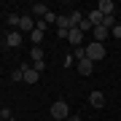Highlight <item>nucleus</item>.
Masks as SVG:
<instances>
[{
  "mask_svg": "<svg viewBox=\"0 0 121 121\" xmlns=\"http://www.w3.org/2000/svg\"><path fill=\"white\" fill-rule=\"evenodd\" d=\"M105 43H94V40H91V43L86 46V59H91V62H99V59H105Z\"/></svg>",
  "mask_w": 121,
  "mask_h": 121,
  "instance_id": "f257e3e1",
  "label": "nucleus"
},
{
  "mask_svg": "<svg viewBox=\"0 0 121 121\" xmlns=\"http://www.w3.org/2000/svg\"><path fill=\"white\" fill-rule=\"evenodd\" d=\"M70 116V105L65 102V99H56V102L51 105V118H62V121H65Z\"/></svg>",
  "mask_w": 121,
  "mask_h": 121,
  "instance_id": "f03ea898",
  "label": "nucleus"
},
{
  "mask_svg": "<svg viewBox=\"0 0 121 121\" xmlns=\"http://www.w3.org/2000/svg\"><path fill=\"white\" fill-rule=\"evenodd\" d=\"M67 40H70V46H73V48H78V46L83 43V32L78 30V27H73V30L67 32Z\"/></svg>",
  "mask_w": 121,
  "mask_h": 121,
  "instance_id": "7ed1b4c3",
  "label": "nucleus"
},
{
  "mask_svg": "<svg viewBox=\"0 0 121 121\" xmlns=\"http://www.w3.org/2000/svg\"><path fill=\"white\" fill-rule=\"evenodd\" d=\"M78 73L81 75H91L94 73V62L91 59H78Z\"/></svg>",
  "mask_w": 121,
  "mask_h": 121,
  "instance_id": "20e7f679",
  "label": "nucleus"
},
{
  "mask_svg": "<svg viewBox=\"0 0 121 121\" xmlns=\"http://www.w3.org/2000/svg\"><path fill=\"white\" fill-rule=\"evenodd\" d=\"M91 35H94V43H105V38L110 35V30L99 24V27H94V30H91Z\"/></svg>",
  "mask_w": 121,
  "mask_h": 121,
  "instance_id": "39448f33",
  "label": "nucleus"
},
{
  "mask_svg": "<svg viewBox=\"0 0 121 121\" xmlns=\"http://www.w3.org/2000/svg\"><path fill=\"white\" fill-rule=\"evenodd\" d=\"M89 102H91V108H102V105H105V94H102L99 89H94V91L89 94Z\"/></svg>",
  "mask_w": 121,
  "mask_h": 121,
  "instance_id": "423d86ee",
  "label": "nucleus"
},
{
  "mask_svg": "<svg viewBox=\"0 0 121 121\" xmlns=\"http://www.w3.org/2000/svg\"><path fill=\"white\" fill-rule=\"evenodd\" d=\"M5 43H8L11 48H19V46H22V32H19V30H11L8 38H5Z\"/></svg>",
  "mask_w": 121,
  "mask_h": 121,
  "instance_id": "0eeeda50",
  "label": "nucleus"
},
{
  "mask_svg": "<svg viewBox=\"0 0 121 121\" xmlns=\"http://www.w3.org/2000/svg\"><path fill=\"white\" fill-rule=\"evenodd\" d=\"M22 70H24V83H38L40 73H35V70H32L30 65H22Z\"/></svg>",
  "mask_w": 121,
  "mask_h": 121,
  "instance_id": "6e6552de",
  "label": "nucleus"
},
{
  "mask_svg": "<svg viewBox=\"0 0 121 121\" xmlns=\"http://www.w3.org/2000/svg\"><path fill=\"white\" fill-rule=\"evenodd\" d=\"M113 8H116V5H113V0H99V5H97V11L102 13V16H110Z\"/></svg>",
  "mask_w": 121,
  "mask_h": 121,
  "instance_id": "1a4fd4ad",
  "label": "nucleus"
},
{
  "mask_svg": "<svg viewBox=\"0 0 121 121\" xmlns=\"http://www.w3.org/2000/svg\"><path fill=\"white\" fill-rule=\"evenodd\" d=\"M19 30H24V32H32V30H35V22H32V16H22V19H19Z\"/></svg>",
  "mask_w": 121,
  "mask_h": 121,
  "instance_id": "9d476101",
  "label": "nucleus"
},
{
  "mask_svg": "<svg viewBox=\"0 0 121 121\" xmlns=\"http://www.w3.org/2000/svg\"><path fill=\"white\" fill-rule=\"evenodd\" d=\"M86 19H89V22H91V27H99V24H102V19H105V16H102V13H99V11L94 8V11H91V13H89Z\"/></svg>",
  "mask_w": 121,
  "mask_h": 121,
  "instance_id": "9b49d317",
  "label": "nucleus"
},
{
  "mask_svg": "<svg viewBox=\"0 0 121 121\" xmlns=\"http://www.w3.org/2000/svg\"><path fill=\"white\" fill-rule=\"evenodd\" d=\"M32 13H35V16H40V19H43L46 13H48V5H46V3H35V5H32Z\"/></svg>",
  "mask_w": 121,
  "mask_h": 121,
  "instance_id": "f8f14e48",
  "label": "nucleus"
},
{
  "mask_svg": "<svg viewBox=\"0 0 121 121\" xmlns=\"http://www.w3.org/2000/svg\"><path fill=\"white\" fill-rule=\"evenodd\" d=\"M43 35H46L43 30H38V27H35V30L30 32V38H32V46H40V40H43Z\"/></svg>",
  "mask_w": 121,
  "mask_h": 121,
  "instance_id": "ddd939ff",
  "label": "nucleus"
},
{
  "mask_svg": "<svg viewBox=\"0 0 121 121\" xmlns=\"http://www.w3.org/2000/svg\"><path fill=\"white\" fill-rule=\"evenodd\" d=\"M56 27H59V30H73V24H70L67 16H56Z\"/></svg>",
  "mask_w": 121,
  "mask_h": 121,
  "instance_id": "4468645a",
  "label": "nucleus"
},
{
  "mask_svg": "<svg viewBox=\"0 0 121 121\" xmlns=\"http://www.w3.org/2000/svg\"><path fill=\"white\" fill-rule=\"evenodd\" d=\"M67 19H70V24H73V27H78V24L83 22V16H81V11H73V13H70Z\"/></svg>",
  "mask_w": 121,
  "mask_h": 121,
  "instance_id": "2eb2a0df",
  "label": "nucleus"
},
{
  "mask_svg": "<svg viewBox=\"0 0 121 121\" xmlns=\"http://www.w3.org/2000/svg\"><path fill=\"white\" fill-rule=\"evenodd\" d=\"M30 56H32V62L43 59V48H40V46H32V51H30Z\"/></svg>",
  "mask_w": 121,
  "mask_h": 121,
  "instance_id": "dca6fc26",
  "label": "nucleus"
},
{
  "mask_svg": "<svg viewBox=\"0 0 121 121\" xmlns=\"http://www.w3.org/2000/svg\"><path fill=\"white\" fill-rule=\"evenodd\" d=\"M116 24H118V22H116V16H113V13H110V16H105V19H102V27H108V30H113Z\"/></svg>",
  "mask_w": 121,
  "mask_h": 121,
  "instance_id": "f3484780",
  "label": "nucleus"
},
{
  "mask_svg": "<svg viewBox=\"0 0 121 121\" xmlns=\"http://www.w3.org/2000/svg\"><path fill=\"white\" fill-rule=\"evenodd\" d=\"M11 81H13V83L24 81V70H22V67H19V70H13V73H11Z\"/></svg>",
  "mask_w": 121,
  "mask_h": 121,
  "instance_id": "a211bd4d",
  "label": "nucleus"
},
{
  "mask_svg": "<svg viewBox=\"0 0 121 121\" xmlns=\"http://www.w3.org/2000/svg\"><path fill=\"white\" fill-rule=\"evenodd\" d=\"M73 56H75V59H86V48H83V46L73 48Z\"/></svg>",
  "mask_w": 121,
  "mask_h": 121,
  "instance_id": "6ab92c4d",
  "label": "nucleus"
},
{
  "mask_svg": "<svg viewBox=\"0 0 121 121\" xmlns=\"http://www.w3.org/2000/svg\"><path fill=\"white\" fill-rule=\"evenodd\" d=\"M78 30H81V32H91L94 27H91V22H89V19H83V22L78 24Z\"/></svg>",
  "mask_w": 121,
  "mask_h": 121,
  "instance_id": "aec40b11",
  "label": "nucleus"
},
{
  "mask_svg": "<svg viewBox=\"0 0 121 121\" xmlns=\"http://www.w3.org/2000/svg\"><path fill=\"white\" fill-rule=\"evenodd\" d=\"M56 16H59V13H54V11H48L46 16H43V22H46V24H56Z\"/></svg>",
  "mask_w": 121,
  "mask_h": 121,
  "instance_id": "412c9836",
  "label": "nucleus"
},
{
  "mask_svg": "<svg viewBox=\"0 0 121 121\" xmlns=\"http://www.w3.org/2000/svg\"><path fill=\"white\" fill-rule=\"evenodd\" d=\"M35 73H43V70H46V59H38V62H35Z\"/></svg>",
  "mask_w": 121,
  "mask_h": 121,
  "instance_id": "4be33fe9",
  "label": "nucleus"
},
{
  "mask_svg": "<svg viewBox=\"0 0 121 121\" xmlns=\"http://www.w3.org/2000/svg\"><path fill=\"white\" fill-rule=\"evenodd\" d=\"M19 19H22V16H16V13H8V24H11V27H19Z\"/></svg>",
  "mask_w": 121,
  "mask_h": 121,
  "instance_id": "5701e85b",
  "label": "nucleus"
},
{
  "mask_svg": "<svg viewBox=\"0 0 121 121\" xmlns=\"http://www.w3.org/2000/svg\"><path fill=\"white\" fill-rule=\"evenodd\" d=\"M110 35H113V38H118V40H121V22H118V24H116V27L110 30Z\"/></svg>",
  "mask_w": 121,
  "mask_h": 121,
  "instance_id": "b1692460",
  "label": "nucleus"
},
{
  "mask_svg": "<svg viewBox=\"0 0 121 121\" xmlns=\"http://www.w3.org/2000/svg\"><path fill=\"white\" fill-rule=\"evenodd\" d=\"M73 62H75V56L67 54V56H65V67H73Z\"/></svg>",
  "mask_w": 121,
  "mask_h": 121,
  "instance_id": "393cba45",
  "label": "nucleus"
},
{
  "mask_svg": "<svg viewBox=\"0 0 121 121\" xmlns=\"http://www.w3.org/2000/svg\"><path fill=\"white\" fill-rule=\"evenodd\" d=\"M0 116H3V121L11 118V108H0Z\"/></svg>",
  "mask_w": 121,
  "mask_h": 121,
  "instance_id": "a878e982",
  "label": "nucleus"
},
{
  "mask_svg": "<svg viewBox=\"0 0 121 121\" xmlns=\"http://www.w3.org/2000/svg\"><path fill=\"white\" fill-rule=\"evenodd\" d=\"M35 27H38V30H43V32H46V27H48V24L43 22V19H38V22H35Z\"/></svg>",
  "mask_w": 121,
  "mask_h": 121,
  "instance_id": "bb28decb",
  "label": "nucleus"
},
{
  "mask_svg": "<svg viewBox=\"0 0 121 121\" xmlns=\"http://www.w3.org/2000/svg\"><path fill=\"white\" fill-rule=\"evenodd\" d=\"M67 121H81V116H67Z\"/></svg>",
  "mask_w": 121,
  "mask_h": 121,
  "instance_id": "cd10ccee",
  "label": "nucleus"
},
{
  "mask_svg": "<svg viewBox=\"0 0 121 121\" xmlns=\"http://www.w3.org/2000/svg\"><path fill=\"white\" fill-rule=\"evenodd\" d=\"M5 121H16V118H5Z\"/></svg>",
  "mask_w": 121,
  "mask_h": 121,
  "instance_id": "c85d7f7f",
  "label": "nucleus"
},
{
  "mask_svg": "<svg viewBox=\"0 0 121 121\" xmlns=\"http://www.w3.org/2000/svg\"><path fill=\"white\" fill-rule=\"evenodd\" d=\"M54 121H62V118H54ZM65 121H67V118H65Z\"/></svg>",
  "mask_w": 121,
  "mask_h": 121,
  "instance_id": "c756f323",
  "label": "nucleus"
},
{
  "mask_svg": "<svg viewBox=\"0 0 121 121\" xmlns=\"http://www.w3.org/2000/svg\"><path fill=\"white\" fill-rule=\"evenodd\" d=\"M0 121H3V116H0Z\"/></svg>",
  "mask_w": 121,
  "mask_h": 121,
  "instance_id": "7c9ffc66",
  "label": "nucleus"
}]
</instances>
